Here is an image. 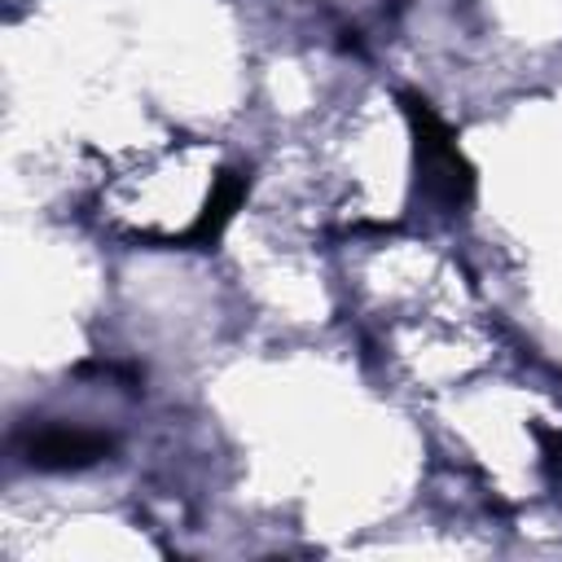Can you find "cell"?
I'll use <instances>...</instances> for the list:
<instances>
[{"label": "cell", "instance_id": "cell-1", "mask_svg": "<svg viewBox=\"0 0 562 562\" xmlns=\"http://www.w3.org/2000/svg\"><path fill=\"white\" fill-rule=\"evenodd\" d=\"M31 452L40 465H83V461H97L105 452V439L88 435V430H48L35 439Z\"/></svg>", "mask_w": 562, "mask_h": 562}]
</instances>
